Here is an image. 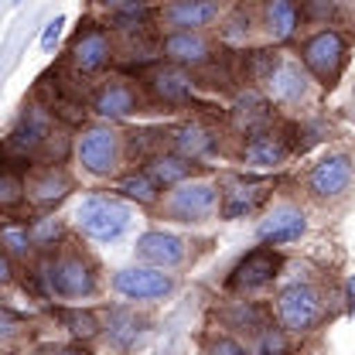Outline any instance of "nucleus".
Instances as JSON below:
<instances>
[{"label":"nucleus","instance_id":"obj_1","mask_svg":"<svg viewBox=\"0 0 355 355\" xmlns=\"http://www.w3.org/2000/svg\"><path fill=\"white\" fill-rule=\"evenodd\" d=\"M42 284L44 291L58 301H86L99 291V273H96V263L69 250V253H58V257H48L42 263Z\"/></svg>","mask_w":355,"mask_h":355},{"label":"nucleus","instance_id":"obj_2","mask_svg":"<svg viewBox=\"0 0 355 355\" xmlns=\"http://www.w3.org/2000/svg\"><path fill=\"white\" fill-rule=\"evenodd\" d=\"M301 65L311 76V83H318L321 89H335L349 65V35L338 28H318L301 44Z\"/></svg>","mask_w":355,"mask_h":355},{"label":"nucleus","instance_id":"obj_3","mask_svg":"<svg viewBox=\"0 0 355 355\" xmlns=\"http://www.w3.org/2000/svg\"><path fill=\"white\" fill-rule=\"evenodd\" d=\"M130 202L120 195H106V191L86 195L76 209V229L92 243H116L130 229Z\"/></svg>","mask_w":355,"mask_h":355},{"label":"nucleus","instance_id":"obj_4","mask_svg":"<svg viewBox=\"0 0 355 355\" xmlns=\"http://www.w3.org/2000/svg\"><path fill=\"white\" fill-rule=\"evenodd\" d=\"M161 212L181 225H202L219 216V184L212 178H184L181 184L168 188Z\"/></svg>","mask_w":355,"mask_h":355},{"label":"nucleus","instance_id":"obj_5","mask_svg":"<svg viewBox=\"0 0 355 355\" xmlns=\"http://www.w3.org/2000/svg\"><path fill=\"white\" fill-rule=\"evenodd\" d=\"M273 311H277V324L287 335H308L324 318V297H321V291L314 284L294 280V284H284L277 291Z\"/></svg>","mask_w":355,"mask_h":355},{"label":"nucleus","instance_id":"obj_6","mask_svg":"<svg viewBox=\"0 0 355 355\" xmlns=\"http://www.w3.org/2000/svg\"><path fill=\"white\" fill-rule=\"evenodd\" d=\"M123 133H116L110 123L83 127V133L76 137V161L92 178H113L123 164Z\"/></svg>","mask_w":355,"mask_h":355},{"label":"nucleus","instance_id":"obj_7","mask_svg":"<svg viewBox=\"0 0 355 355\" xmlns=\"http://www.w3.org/2000/svg\"><path fill=\"white\" fill-rule=\"evenodd\" d=\"M352 181H355V161L352 154H345V150L324 154L321 161L311 164L308 178H304L311 198H318V202H338L352 188Z\"/></svg>","mask_w":355,"mask_h":355},{"label":"nucleus","instance_id":"obj_8","mask_svg":"<svg viewBox=\"0 0 355 355\" xmlns=\"http://www.w3.org/2000/svg\"><path fill=\"white\" fill-rule=\"evenodd\" d=\"M113 291L127 301H164L175 291V277L157 266L133 263L113 273Z\"/></svg>","mask_w":355,"mask_h":355},{"label":"nucleus","instance_id":"obj_9","mask_svg":"<svg viewBox=\"0 0 355 355\" xmlns=\"http://www.w3.org/2000/svg\"><path fill=\"white\" fill-rule=\"evenodd\" d=\"M277 277H280V253H277V246H257V250H250L239 263L229 270L225 284L236 294H257V291L270 287Z\"/></svg>","mask_w":355,"mask_h":355},{"label":"nucleus","instance_id":"obj_10","mask_svg":"<svg viewBox=\"0 0 355 355\" xmlns=\"http://www.w3.org/2000/svg\"><path fill=\"white\" fill-rule=\"evenodd\" d=\"M266 198H270V178L229 175L219 184V219L253 216Z\"/></svg>","mask_w":355,"mask_h":355},{"label":"nucleus","instance_id":"obj_11","mask_svg":"<svg viewBox=\"0 0 355 355\" xmlns=\"http://www.w3.org/2000/svg\"><path fill=\"white\" fill-rule=\"evenodd\" d=\"M113 62V42H110V31L103 24H86L76 31V38L69 44V65L79 72V76H99L106 72Z\"/></svg>","mask_w":355,"mask_h":355},{"label":"nucleus","instance_id":"obj_12","mask_svg":"<svg viewBox=\"0 0 355 355\" xmlns=\"http://www.w3.org/2000/svg\"><path fill=\"white\" fill-rule=\"evenodd\" d=\"M263 89L266 99L277 106H301L311 96V76L294 58H273V65L263 76Z\"/></svg>","mask_w":355,"mask_h":355},{"label":"nucleus","instance_id":"obj_13","mask_svg":"<svg viewBox=\"0 0 355 355\" xmlns=\"http://www.w3.org/2000/svg\"><path fill=\"white\" fill-rule=\"evenodd\" d=\"M133 257L140 263L157 266V270H175V266L188 260V243L178 232H168V229H147V232L137 236Z\"/></svg>","mask_w":355,"mask_h":355},{"label":"nucleus","instance_id":"obj_14","mask_svg":"<svg viewBox=\"0 0 355 355\" xmlns=\"http://www.w3.org/2000/svg\"><path fill=\"white\" fill-rule=\"evenodd\" d=\"M222 0H168L157 17L168 31H205L222 17Z\"/></svg>","mask_w":355,"mask_h":355},{"label":"nucleus","instance_id":"obj_15","mask_svg":"<svg viewBox=\"0 0 355 355\" xmlns=\"http://www.w3.org/2000/svg\"><path fill=\"white\" fill-rule=\"evenodd\" d=\"M304 232H308V216H304V209H297L294 202L273 205L263 219H260V225H257V239H260L263 246L297 243Z\"/></svg>","mask_w":355,"mask_h":355},{"label":"nucleus","instance_id":"obj_16","mask_svg":"<svg viewBox=\"0 0 355 355\" xmlns=\"http://www.w3.org/2000/svg\"><path fill=\"white\" fill-rule=\"evenodd\" d=\"M216 44L209 42L205 31H164L161 38V55L164 62L181 65V69H202L212 62Z\"/></svg>","mask_w":355,"mask_h":355},{"label":"nucleus","instance_id":"obj_17","mask_svg":"<svg viewBox=\"0 0 355 355\" xmlns=\"http://www.w3.org/2000/svg\"><path fill=\"white\" fill-rule=\"evenodd\" d=\"M144 86L154 96V103H161V106H184L195 96L191 69H181V65H171V62L150 69L147 79H144Z\"/></svg>","mask_w":355,"mask_h":355},{"label":"nucleus","instance_id":"obj_18","mask_svg":"<svg viewBox=\"0 0 355 355\" xmlns=\"http://www.w3.org/2000/svg\"><path fill=\"white\" fill-rule=\"evenodd\" d=\"M92 113L99 120H127L133 113H140V92L127 83V79H110L92 92Z\"/></svg>","mask_w":355,"mask_h":355},{"label":"nucleus","instance_id":"obj_19","mask_svg":"<svg viewBox=\"0 0 355 355\" xmlns=\"http://www.w3.org/2000/svg\"><path fill=\"white\" fill-rule=\"evenodd\" d=\"M72 191V175L62 168V164H42L35 168L28 181H24V198L38 209H51L58 205L65 195Z\"/></svg>","mask_w":355,"mask_h":355},{"label":"nucleus","instance_id":"obj_20","mask_svg":"<svg viewBox=\"0 0 355 355\" xmlns=\"http://www.w3.org/2000/svg\"><path fill=\"white\" fill-rule=\"evenodd\" d=\"M250 140L243 144V164L246 168H257V171H270V168H280L287 164L291 157V144L270 127H260V130L246 133Z\"/></svg>","mask_w":355,"mask_h":355},{"label":"nucleus","instance_id":"obj_21","mask_svg":"<svg viewBox=\"0 0 355 355\" xmlns=\"http://www.w3.org/2000/svg\"><path fill=\"white\" fill-rule=\"evenodd\" d=\"M260 28L273 44L294 42L301 28V7L297 0H263L260 3Z\"/></svg>","mask_w":355,"mask_h":355},{"label":"nucleus","instance_id":"obj_22","mask_svg":"<svg viewBox=\"0 0 355 355\" xmlns=\"http://www.w3.org/2000/svg\"><path fill=\"white\" fill-rule=\"evenodd\" d=\"M106 342L116 349V352H130L133 345L140 342V335H147V321L127 304H116V308L106 311V321L99 324Z\"/></svg>","mask_w":355,"mask_h":355},{"label":"nucleus","instance_id":"obj_23","mask_svg":"<svg viewBox=\"0 0 355 355\" xmlns=\"http://www.w3.org/2000/svg\"><path fill=\"white\" fill-rule=\"evenodd\" d=\"M175 150L181 157H188V161H205V157H212L216 154V147H219V140H216V133L209 130L205 123H198V120H191V123H181L175 133Z\"/></svg>","mask_w":355,"mask_h":355},{"label":"nucleus","instance_id":"obj_24","mask_svg":"<svg viewBox=\"0 0 355 355\" xmlns=\"http://www.w3.org/2000/svg\"><path fill=\"white\" fill-rule=\"evenodd\" d=\"M144 164H147L144 171L157 181V188H161V191H168V188L181 184L184 178L195 175V161L181 157L178 150H157V154H154V157H147Z\"/></svg>","mask_w":355,"mask_h":355},{"label":"nucleus","instance_id":"obj_25","mask_svg":"<svg viewBox=\"0 0 355 355\" xmlns=\"http://www.w3.org/2000/svg\"><path fill=\"white\" fill-rule=\"evenodd\" d=\"M116 191H120V198L137 202V205H157V202H161V188H157V181L147 175V171L123 175L116 181Z\"/></svg>","mask_w":355,"mask_h":355},{"label":"nucleus","instance_id":"obj_26","mask_svg":"<svg viewBox=\"0 0 355 355\" xmlns=\"http://www.w3.org/2000/svg\"><path fill=\"white\" fill-rule=\"evenodd\" d=\"M0 246L7 257H28L35 250V239H31V225L17 219H3L0 222Z\"/></svg>","mask_w":355,"mask_h":355},{"label":"nucleus","instance_id":"obj_27","mask_svg":"<svg viewBox=\"0 0 355 355\" xmlns=\"http://www.w3.org/2000/svg\"><path fill=\"white\" fill-rule=\"evenodd\" d=\"M253 355H291V335L280 324L266 321L253 335Z\"/></svg>","mask_w":355,"mask_h":355},{"label":"nucleus","instance_id":"obj_28","mask_svg":"<svg viewBox=\"0 0 355 355\" xmlns=\"http://www.w3.org/2000/svg\"><path fill=\"white\" fill-rule=\"evenodd\" d=\"M150 21H154V10H150L144 0H137V3H130V7L113 10V28H120V31H147Z\"/></svg>","mask_w":355,"mask_h":355},{"label":"nucleus","instance_id":"obj_29","mask_svg":"<svg viewBox=\"0 0 355 355\" xmlns=\"http://www.w3.org/2000/svg\"><path fill=\"white\" fill-rule=\"evenodd\" d=\"M62 318H65V324L76 338H92L99 331V321H96L92 311H62Z\"/></svg>","mask_w":355,"mask_h":355},{"label":"nucleus","instance_id":"obj_30","mask_svg":"<svg viewBox=\"0 0 355 355\" xmlns=\"http://www.w3.org/2000/svg\"><path fill=\"white\" fill-rule=\"evenodd\" d=\"M58 236H62V222L58 219L44 216V219L31 222V239H35V246H51Z\"/></svg>","mask_w":355,"mask_h":355},{"label":"nucleus","instance_id":"obj_31","mask_svg":"<svg viewBox=\"0 0 355 355\" xmlns=\"http://www.w3.org/2000/svg\"><path fill=\"white\" fill-rule=\"evenodd\" d=\"M17 202H24V181L14 178L10 171H0V205L7 209V205H17Z\"/></svg>","mask_w":355,"mask_h":355},{"label":"nucleus","instance_id":"obj_32","mask_svg":"<svg viewBox=\"0 0 355 355\" xmlns=\"http://www.w3.org/2000/svg\"><path fill=\"white\" fill-rule=\"evenodd\" d=\"M205 355H253V352L239 338H232V335H216V338H209Z\"/></svg>","mask_w":355,"mask_h":355},{"label":"nucleus","instance_id":"obj_33","mask_svg":"<svg viewBox=\"0 0 355 355\" xmlns=\"http://www.w3.org/2000/svg\"><path fill=\"white\" fill-rule=\"evenodd\" d=\"M21 331H24V321H21L14 311L0 308V345H7V342L21 338Z\"/></svg>","mask_w":355,"mask_h":355},{"label":"nucleus","instance_id":"obj_34","mask_svg":"<svg viewBox=\"0 0 355 355\" xmlns=\"http://www.w3.org/2000/svg\"><path fill=\"white\" fill-rule=\"evenodd\" d=\"M62 28H65V17L58 14L55 21H48V28L42 31V51H55V44L62 38Z\"/></svg>","mask_w":355,"mask_h":355},{"label":"nucleus","instance_id":"obj_35","mask_svg":"<svg viewBox=\"0 0 355 355\" xmlns=\"http://www.w3.org/2000/svg\"><path fill=\"white\" fill-rule=\"evenodd\" d=\"M10 273H14V270H10V257L0 250V287H3V284H10Z\"/></svg>","mask_w":355,"mask_h":355},{"label":"nucleus","instance_id":"obj_36","mask_svg":"<svg viewBox=\"0 0 355 355\" xmlns=\"http://www.w3.org/2000/svg\"><path fill=\"white\" fill-rule=\"evenodd\" d=\"M96 3H99V7H106V10L113 14V10H120V7H130V3H137V0H96Z\"/></svg>","mask_w":355,"mask_h":355},{"label":"nucleus","instance_id":"obj_37","mask_svg":"<svg viewBox=\"0 0 355 355\" xmlns=\"http://www.w3.org/2000/svg\"><path fill=\"white\" fill-rule=\"evenodd\" d=\"M51 355H89L86 349H79V345H62V349H55Z\"/></svg>","mask_w":355,"mask_h":355},{"label":"nucleus","instance_id":"obj_38","mask_svg":"<svg viewBox=\"0 0 355 355\" xmlns=\"http://www.w3.org/2000/svg\"><path fill=\"white\" fill-rule=\"evenodd\" d=\"M349 297H352V304H355V277L349 280Z\"/></svg>","mask_w":355,"mask_h":355},{"label":"nucleus","instance_id":"obj_39","mask_svg":"<svg viewBox=\"0 0 355 355\" xmlns=\"http://www.w3.org/2000/svg\"><path fill=\"white\" fill-rule=\"evenodd\" d=\"M17 3H21V0H17Z\"/></svg>","mask_w":355,"mask_h":355}]
</instances>
